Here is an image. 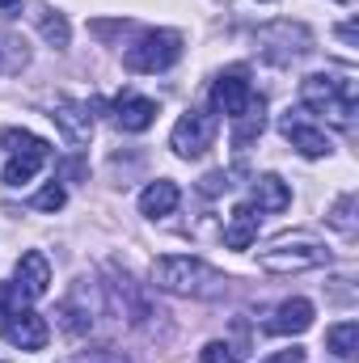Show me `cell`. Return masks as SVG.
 Segmentation results:
<instances>
[{
	"instance_id": "12",
	"label": "cell",
	"mask_w": 359,
	"mask_h": 363,
	"mask_svg": "<svg viewBox=\"0 0 359 363\" xmlns=\"http://www.w3.org/2000/svg\"><path fill=\"white\" fill-rule=\"evenodd\" d=\"M309 325H313V304L296 296L275 308V317L267 321V334H304Z\"/></svg>"
},
{
	"instance_id": "17",
	"label": "cell",
	"mask_w": 359,
	"mask_h": 363,
	"mask_svg": "<svg viewBox=\"0 0 359 363\" xmlns=\"http://www.w3.org/2000/svg\"><path fill=\"white\" fill-rule=\"evenodd\" d=\"M326 351H330V355H338V359H355V351H359V321H343V325H334V330L326 334Z\"/></svg>"
},
{
	"instance_id": "8",
	"label": "cell",
	"mask_w": 359,
	"mask_h": 363,
	"mask_svg": "<svg viewBox=\"0 0 359 363\" xmlns=\"http://www.w3.org/2000/svg\"><path fill=\"white\" fill-rule=\"evenodd\" d=\"M279 131H283V135L292 140V148H300L304 157H326V152L334 148V144H330V135L304 118V110H287V114L279 118Z\"/></svg>"
},
{
	"instance_id": "11",
	"label": "cell",
	"mask_w": 359,
	"mask_h": 363,
	"mask_svg": "<svg viewBox=\"0 0 359 363\" xmlns=\"http://www.w3.org/2000/svg\"><path fill=\"white\" fill-rule=\"evenodd\" d=\"M114 123L123 131H148L157 123V101L153 97H136V93H123L118 106H114Z\"/></svg>"
},
{
	"instance_id": "7",
	"label": "cell",
	"mask_w": 359,
	"mask_h": 363,
	"mask_svg": "<svg viewBox=\"0 0 359 363\" xmlns=\"http://www.w3.org/2000/svg\"><path fill=\"white\" fill-rule=\"evenodd\" d=\"M0 334H4V342L17 347V351H43L47 338H51L47 321H43L34 308H17V313H9L4 325H0Z\"/></svg>"
},
{
	"instance_id": "4",
	"label": "cell",
	"mask_w": 359,
	"mask_h": 363,
	"mask_svg": "<svg viewBox=\"0 0 359 363\" xmlns=\"http://www.w3.org/2000/svg\"><path fill=\"white\" fill-rule=\"evenodd\" d=\"M330 254L317 245V241H309V237H279L270 250H263V267L267 271H275V274H287V271H309V267H321Z\"/></svg>"
},
{
	"instance_id": "26",
	"label": "cell",
	"mask_w": 359,
	"mask_h": 363,
	"mask_svg": "<svg viewBox=\"0 0 359 363\" xmlns=\"http://www.w3.org/2000/svg\"><path fill=\"white\" fill-rule=\"evenodd\" d=\"M228 186H233V182L220 169V174H207V178H203V194H220V190H228Z\"/></svg>"
},
{
	"instance_id": "15",
	"label": "cell",
	"mask_w": 359,
	"mask_h": 363,
	"mask_svg": "<svg viewBox=\"0 0 359 363\" xmlns=\"http://www.w3.org/2000/svg\"><path fill=\"white\" fill-rule=\"evenodd\" d=\"M254 207L258 211H287L292 207V190H287V182L283 178H275V174H267V178H258L254 182Z\"/></svg>"
},
{
	"instance_id": "3",
	"label": "cell",
	"mask_w": 359,
	"mask_h": 363,
	"mask_svg": "<svg viewBox=\"0 0 359 363\" xmlns=\"http://www.w3.org/2000/svg\"><path fill=\"white\" fill-rule=\"evenodd\" d=\"M178 60H182V34H174V30H148L144 38H136L123 51L127 72H165Z\"/></svg>"
},
{
	"instance_id": "2",
	"label": "cell",
	"mask_w": 359,
	"mask_h": 363,
	"mask_svg": "<svg viewBox=\"0 0 359 363\" xmlns=\"http://www.w3.org/2000/svg\"><path fill=\"white\" fill-rule=\"evenodd\" d=\"M220 283H224L220 274L190 254H170V258L153 262V287L174 291V296H216Z\"/></svg>"
},
{
	"instance_id": "31",
	"label": "cell",
	"mask_w": 359,
	"mask_h": 363,
	"mask_svg": "<svg viewBox=\"0 0 359 363\" xmlns=\"http://www.w3.org/2000/svg\"><path fill=\"white\" fill-rule=\"evenodd\" d=\"M343 4H347V0H343Z\"/></svg>"
},
{
	"instance_id": "1",
	"label": "cell",
	"mask_w": 359,
	"mask_h": 363,
	"mask_svg": "<svg viewBox=\"0 0 359 363\" xmlns=\"http://www.w3.org/2000/svg\"><path fill=\"white\" fill-rule=\"evenodd\" d=\"M300 101H304V110H317V114H326V118L338 123V127H351V123H355V110H359L355 81L330 77V72L304 77V81H300Z\"/></svg>"
},
{
	"instance_id": "27",
	"label": "cell",
	"mask_w": 359,
	"mask_h": 363,
	"mask_svg": "<svg viewBox=\"0 0 359 363\" xmlns=\"http://www.w3.org/2000/svg\"><path fill=\"white\" fill-rule=\"evenodd\" d=\"M81 363H127V355H123V351H93V355H85Z\"/></svg>"
},
{
	"instance_id": "16",
	"label": "cell",
	"mask_w": 359,
	"mask_h": 363,
	"mask_svg": "<svg viewBox=\"0 0 359 363\" xmlns=\"http://www.w3.org/2000/svg\"><path fill=\"white\" fill-rule=\"evenodd\" d=\"M43 165H47V152H13L4 165V186H26Z\"/></svg>"
},
{
	"instance_id": "30",
	"label": "cell",
	"mask_w": 359,
	"mask_h": 363,
	"mask_svg": "<svg viewBox=\"0 0 359 363\" xmlns=\"http://www.w3.org/2000/svg\"><path fill=\"white\" fill-rule=\"evenodd\" d=\"M17 4H21V0H0V9H17Z\"/></svg>"
},
{
	"instance_id": "9",
	"label": "cell",
	"mask_w": 359,
	"mask_h": 363,
	"mask_svg": "<svg viewBox=\"0 0 359 363\" xmlns=\"http://www.w3.org/2000/svg\"><path fill=\"white\" fill-rule=\"evenodd\" d=\"M17 291L26 300H43L51 291V262L38 254V250H26L17 258Z\"/></svg>"
},
{
	"instance_id": "25",
	"label": "cell",
	"mask_w": 359,
	"mask_h": 363,
	"mask_svg": "<svg viewBox=\"0 0 359 363\" xmlns=\"http://www.w3.org/2000/svg\"><path fill=\"white\" fill-rule=\"evenodd\" d=\"M26 304V296L17 291V283H0V317H9V313H17Z\"/></svg>"
},
{
	"instance_id": "20",
	"label": "cell",
	"mask_w": 359,
	"mask_h": 363,
	"mask_svg": "<svg viewBox=\"0 0 359 363\" xmlns=\"http://www.w3.org/2000/svg\"><path fill=\"white\" fill-rule=\"evenodd\" d=\"M351 211H355V194H343L338 203H334V211L326 216L338 233H347V237H355V220H351Z\"/></svg>"
},
{
	"instance_id": "29",
	"label": "cell",
	"mask_w": 359,
	"mask_h": 363,
	"mask_svg": "<svg viewBox=\"0 0 359 363\" xmlns=\"http://www.w3.org/2000/svg\"><path fill=\"white\" fill-rule=\"evenodd\" d=\"M338 38H343L347 47H359V30L351 26V21H347V26H338Z\"/></svg>"
},
{
	"instance_id": "23",
	"label": "cell",
	"mask_w": 359,
	"mask_h": 363,
	"mask_svg": "<svg viewBox=\"0 0 359 363\" xmlns=\"http://www.w3.org/2000/svg\"><path fill=\"white\" fill-rule=\"evenodd\" d=\"M64 203H68V190H64V186H55V182H51V186H43V190L34 194V207H38V211H60Z\"/></svg>"
},
{
	"instance_id": "13",
	"label": "cell",
	"mask_w": 359,
	"mask_h": 363,
	"mask_svg": "<svg viewBox=\"0 0 359 363\" xmlns=\"http://www.w3.org/2000/svg\"><path fill=\"white\" fill-rule=\"evenodd\" d=\"M258 207H250V203H241L237 211H233V220H228V228H224V245L228 250H250L254 245V237H258Z\"/></svg>"
},
{
	"instance_id": "14",
	"label": "cell",
	"mask_w": 359,
	"mask_h": 363,
	"mask_svg": "<svg viewBox=\"0 0 359 363\" xmlns=\"http://www.w3.org/2000/svg\"><path fill=\"white\" fill-rule=\"evenodd\" d=\"M178 186L174 182H153V186H144V194H140V211L148 216V220H161V216H170L174 207H178Z\"/></svg>"
},
{
	"instance_id": "6",
	"label": "cell",
	"mask_w": 359,
	"mask_h": 363,
	"mask_svg": "<svg viewBox=\"0 0 359 363\" xmlns=\"http://www.w3.org/2000/svg\"><path fill=\"white\" fill-rule=\"evenodd\" d=\"M211 140H216V118L203 114V110H186L178 118V127H174V135H170V148L186 161H194L211 148Z\"/></svg>"
},
{
	"instance_id": "21",
	"label": "cell",
	"mask_w": 359,
	"mask_h": 363,
	"mask_svg": "<svg viewBox=\"0 0 359 363\" xmlns=\"http://www.w3.org/2000/svg\"><path fill=\"white\" fill-rule=\"evenodd\" d=\"M38 26H43V38L51 43V47H68V21L55 13V17H47V9L38 13Z\"/></svg>"
},
{
	"instance_id": "19",
	"label": "cell",
	"mask_w": 359,
	"mask_h": 363,
	"mask_svg": "<svg viewBox=\"0 0 359 363\" xmlns=\"http://www.w3.org/2000/svg\"><path fill=\"white\" fill-rule=\"evenodd\" d=\"M0 144H4L9 152H47V157H51V144H47V140H38V135H30V131H17V127L4 131Z\"/></svg>"
},
{
	"instance_id": "18",
	"label": "cell",
	"mask_w": 359,
	"mask_h": 363,
	"mask_svg": "<svg viewBox=\"0 0 359 363\" xmlns=\"http://www.w3.org/2000/svg\"><path fill=\"white\" fill-rule=\"evenodd\" d=\"M263 135V106H254L250 114L233 118V148H250Z\"/></svg>"
},
{
	"instance_id": "22",
	"label": "cell",
	"mask_w": 359,
	"mask_h": 363,
	"mask_svg": "<svg viewBox=\"0 0 359 363\" xmlns=\"http://www.w3.org/2000/svg\"><path fill=\"white\" fill-rule=\"evenodd\" d=\"M60 325H64L68 334H89L93 317L89 313H81V308H72V304H60Z\"/></svg>"
},
{
	"instance_id": "10",
	"label": "cell",
	"mask_w": 359,
	"mask_h": 363,
	"mask_svg": "<svg viewBox=\"0 0 359 363\" xmlns=\"http://www.w3.org/2000/svg\"><path fill=\"white\" fill-rule=\"evenodd\" d=\"M51 118H55V127L64 131V140L68 144H89L93 135V114L89 106H81V101H55V110H51Z\"/></svg>"
},
{
	"instance_id": "24",
	"label": "cell",
	"mask_w": 359,
	"mask_h": 363,
	"mask_svg": "<svg viewBox=\"0 0 359 363\" xmlns=\"http://www.w3.org/2000/svg\"><path fill=\"white\" fill-rule=\"evenodd\" d=\"M203 363H241V355L228 342H207L203 347Z\"/></svg>"
},
{
	"instance_id": "28",
	"label": "cell",
	"mask_w": 359,
	"mask_h": 363,
	"mask_svg": "<svg viewBox=\"0 0 359 363\" xmlns=\"http://www.w3.org/2000/svg\"><path fill=\"white\" fill-rule=\"evenodd\" d=\"M263 363H304V351L300 347H287V351H279V355H270Z\"/></svg>"
},
{
	"instance_id": "5",
	"label": "cell",
	"mask_w": 359,
	"mask_h": 363,
	"mask_svg": "<svg viewBox=\"0 0 359 363\" xmlns=\"http://www.w3.org/2000/svg\"><path fill=\"white\" fill-rule=\"evenodd\" d=\"M254 106H263V97H254V89H250V81H245V72H241V68L224 72V77L211 85V110H216V114H224L228 123H233V118H241V114H250Z\"/></svg>"
}]
</instances>
